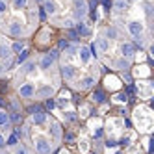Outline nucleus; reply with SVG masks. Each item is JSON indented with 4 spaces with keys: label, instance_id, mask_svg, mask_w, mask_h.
<instances>
[{
    "label": "nucleus",
    "instance_id": "nucleus-1",
    "mask_svg": "<svg viewBox=\"0 0 154 154\" xmlns=\"http://www.w3.org/2000/svg\"><path fill=\"white\" fill-rule=\"evenodd\" d=\"M9 87L24 104H39L61 91L58 50H35L17 63L9 74Z\"/></svg>",
    "mask_w": 154,
    "mask_h": 154
},
{
    "label": "nucleus",
    "instance_id": "nucleus-2",
    "mask_svg": "<svg viewBox=\"0 0 154 154\" xmlns=\"http://www.w3.org/2000/svg\"><path fill=\"white\" fill-rule=\"evenodd\" d=\"M58 69L61 84L78 95L91 93L100 84L104 71L85 41L65 43L58 50Z\"/></svg>",
    "mask_w": 154,
    "mask_h": 154
},
{
    "label": "nucleus",
    "instance_id": "nucleus-3",
    "mask_svg": "<svg viewBox=\"0 0 154 154\" xmlns=\"http://www.w3.org/2000/svg\"><path fill=\"white\" fill-rule=\"evenodd\" d=\"M108 23L137 50L150 52L154 41V0H112Z\"/></svg>",
    "mask_w": 154,
    "mask_h": 154
},
{
    "label": "nucleus",
    "instance_id": "nucleus-4",
    "mask_svg": "<svg viewBox=\"0 0 154 154\" xmlns=\"http://www.w3.org/2000/svg\"><path fill=\"white\" fill-rule=\"evenodd\" d=\"M91 50L102 69H108L112 74H128L134 69L139 50L132 41H128L121 32L109 23L97 24L93 32Z\"/></svg>",
    "mask_w": 154,
    "mask_h": 154
},
{
    "label": "nucleus",
    "instance_id": "nucleus-5",
    "mask_svg": "<svg viewBox=\"0 0 154 154\" xmlns=\"http://www.w3.org/2000/svg\"><path fill=\"white\" fill-rule=\"evenodd\" d=\"M63 123L45 109H35L23 119L19 141L34 154H58L63 147Z\"/></svg>",
    "mask_w": 154,
    "mask_h": 154
},
{
    "label": "nucleus",
    "instance_id": "nucleus-6",
    "mask_svg": "<svg viewBox=\"0 0 154 154\" xmlns=\"http://www.w3.org/2000/svg\"><path fill=\"white\" fill-rule=\"evenodd\" d=\"M43 24L39 0H0V34L9 41H28Z\"/></svg>",
    "mask_w": 154,
    "mask_h": 154
},
{
    "label": "nucleus",
    "instance_id": "nucleus-7",
    "mask_svg": "<svg viewBox=\"0 0 154 154\" xmlns=\"http://www.w3.org/2000/svg\"><path fill=\"white\" fill-rule=\"evenodd\" d=\"M39 8L52 30H72L89 17V0H39Z\"/></svg>",
    "mask_w": 154,
    "mask_h": 154
},
{
    "label": "nucleus",
    "instance_id": "nucleus-8",
    "mask_svg": "<svg viewBox=\"0 0 154 154\" xmlns=\"http://www.w3.org/2000/svg\"><path fill=\"white\" fill-rule=\"evenodd\" d=\"M132 125H134L136 132L143 137H149L152 134L154 128V113L152 108L143 102V104H136L134 109H132Z\"/></svg>",
    "mask_w": 154,
    "mask_h": 154
},
{
    "label": "nucleus",
    "instance_id": "nucleus-9",
    "mask_svg": "<svg viewBox=\"0 0 154 154\" xmlns=\"http://www.w3.org/2000/svg\"><path fill=\"white\" fill-rule=\"evenodd\" d=\"M17 52L13 47V41H9L0 34V78H8L15 67Z\"/></svg>",
    "mask_w": 154,
    "mask_h": 154
},
{
    "label": "nucleus",
    "instance_id": "nucleus-10",
    "mask_svg": "<svg viewBox=\"0 0 154 154\" xmlns=\"http://www.w3.org/2000/svg\"><path fill=\"white\" fill-rule=\"evenodd\" d=\"M13 141V119L6 108L0 106V152Z\"/></svg>",
    "mask_w": 154,
    "mask_h": 154
},
{
    "label": "nucleus",
    "instance_id": "nucleus-11",
    "mask_svg": "<svg viewBox=\"0 0 154 154\" xmlns=\"http://www.w3.org/2000/svg\"><path fill=\"white\" fill-rule=\"evenodd\" d=\"M0 154H34V152H30L19 139H13V141L9 143V145H8L2 152H0Z\"/></svg>",
    "mask_w": 154,
    "mask_h": 154
},
{
    "label": "nucleus",
    "instance_id": "nucleus-12",
    "mask_svg": "<svg viewBox=\"0 0 154 154\" xmlns=\"http://www.w3.org/2000/svg\"><path fill=\"white\" fill-rule=\"evenodd\" d=\"M104 87L108 91H119L121 89V80L117 78L115 74H108L104 78Z\"/></svg>",
    "mask_w": 154,
    "mask_h": 154
}]
</instances>
